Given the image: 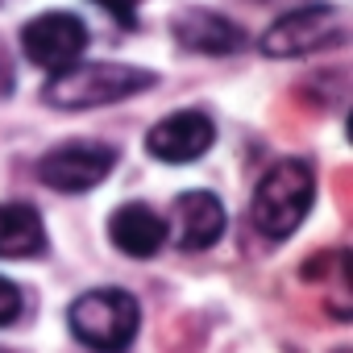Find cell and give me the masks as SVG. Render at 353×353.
<instances>
[{
  "instance_id": "8fae6325",
  "label": "cell",
  "mask_w": 353,
  "mask_h": 353,
  "mask_svg": "<svg viewBox=\"0 0 353 353\" xmlns=\"http://www.w3.org/2000/svg\"><path fill=\"white\" fill-rule=\"evenodd\" d=\"M46 250V225L30 204H0V258H38Z\"/></svg>"
},
{
  "instance_id": "9c48e42d",
  "label": "cell",
  "mask_w": 353,
  "mask_h": 353,
  "mask_svg": "<svg viewBox=\"0 0 353 353\" xmlns=\"http://www.w3.org/2000/svg\"><path fill=\"white\" fill-rule=\"evenodd\" d=\"M108 237L129 258H154L166 241V221L145 204H125L108 216Z\"/></svg>"
},
{
  "instance_id": "2e32d148",
  "label": "cell",
  "mask_w": 353,
  "mask_h": 353,
  "mask_svg": "<svg viewBox=\"0 0 353 353\" xmlns=\"http://www.w3.org/2000/svg\"><path fill=\"white\" fill-rule=\"evenodd\" d=\"M0 353H5V349H0Z\"/></svg>"
},
{
  "instance_id": "4fadbf2b",
  "label": "cell",
  "mask_w": 353,
  "mask_h": 353,
  "mask_svg": "<svg viewBox=\"0 0 353 353\" xmlns=\"http://www.w3.org/2000/svg\"><path fill=\"white\" fill-rule=\"evenodd\" d=\"M96 5H100V9H108L121 26H133V17H137V5H141V0H96Z\"/></svg>"
},
{
  "instance_id": "52a82bcc",
  "label": "cell",
  "mask_w": 353,
  "mask_h": 353,
  "mask_svg": "<svg viewBox=\"0 0 353 353\" xmlns=\"http://www.w3.org/2000/svg\"><path fill=\"white\" fill-rule=\"evenodd\" d=\"M212 141H216V125L208 112H196V108L170 112L145 133V150L158 162H196L200 154H208Z\"/></svg>"
},
{
  "instance_id": "ba28073f",
  "label": "cell",
  "mask_w": 353,
  "mask_h": 353,
  "mask_svg": "<svg viewBox=\"0 0 353 353\" xmlns=\"http://www.w3.org/2000/svg\"><path fill=\"white\" fill-rule=\"evenodd\" d=\"M170 34H174L179 46H188L196 54H233V50L245 46V34L229 17H221L212 9H188V13H179V17L170 21Z\"/></svg>"
},
{
  "instance_id": "7c38bea8",
  "label": "cell",
  "mask_w": 353,
  "mask_h": 353,
  "mask_svg": "<svg viewBox=\"0 0 353 353\" xmlns=\"http://www.w3.org/2000/svg\"><path fill=\"white\" fill-rule=\"evenodd\" d=\"M17 316H21V291L9 279H0V328H9Z\"/></svg>"
},
{
  "instance_id": "7a4b0ae2",
  "label": "cell",
  "mask_w": 353,
  "mask_h": 353,
  "mask_svg": "<svg viewBox=\"0 0 353 353\" xmlns=\"http://www.w3.org/2000/svg\"><path fill=\"white\" fill-rule=\"evenodd\" d=\"M312 200H316V174H312V166L299 162V158H283V162H274L258 179L250 216H254V225L266 237H287V233L299 229V221L307 216Z\"/></svg>"
},
{
  "instance_id": "6da1fadb",
  "label": "cell",
  "mask_w": 353,
  "mask_h": 353,
  "mask_svg": "<svg viewBox=\"0 0 353 353\" xmlns=\"http://www.w3.org/2000/svg\"><path fill=\"white\" fill-rule=\"evenodd\" d=\"M158 75L141 67H121V63H71L67 71H54V79L42 88V100L79 112V108H104L117 100H129L145 88H154Z\"/></svg>"
},
{
  "instance_id": "9a60e30c",
  "label": "cell",
  "mask_w": 353,
  "mask_h": 353,
  "mask_svg": "<svg viewBox=\"0 0 353 353\" xmlns=\"http://www.w3.org/2000/svg\"><path fill=\"white\" fill-rule=\"evenodd\" d=\"M336 353H349V349H336Z\"/></svg>"
},
{
  "instance_id": "5b68a950",
  "label": "cell",
  "mask_w": 353,
  "mask_h": 353,
  "mask_svg": "<svg viewBox=\"0 0 353 353\" xmlns=\"http://www.w3.org/2000/svg\"><path fill=\"white\" fill-rule=\"evenodd\" d=\"M112 166H117V150L112 145H104V141H67V145L50 150L38 162V174H42L46 188L75 196V192L96 188Z\"/></svg>"
},
{
  "instance_id": "30bf717a",
  "label": "cell",
  "mask_w": 353,
  "mask_h": 353,
  "mask_svg": "<svg viewBox=\"0 0 353 353\" xmlns=\"http://www.w3.org/2000/svg\"><path fill=\"white\" fill-rule=\"evenodd\" d=\"M174 216H179V245L192 250V254L216 245L221 233H225V208H221V200L212 192H188V196H179Z\"/></svg>"
},
{
  "instance_id": "3957f363",
  "label": "cell",
  "mask_w": 353,
  "mask_h": 353,
  "mask_svg": "<svg viewBox=\"0 0 353 353\" xmlns=\"http://www.w3.org/2000/svg\"><path fill=\"white\" fill-rule=\"evenodd\" d=\"M67 324H71L79 345H88L96 353H125L141 328V307L129 291L100 287V291H88L71 303Z\"/></svg>"
},
{
  "instance_id": "8992f818",
  "label": "cell",
  "mask_w": 353,
  "mask_h": 353,
  "mask_svg": "<svg viewBox=\"0 0 353 353\" xmlns=\"http://www.w3.org/2000/svg\"><path fill=\"white\" fill-rule=\"evenodd\" d=\"M21 50L34 67L67 71L88 50V26L75 13H42L21 30Z\"/></svg>"
},
{
  "instance_id": "5bb4252c",
  "label": "cell",
  "mask_w": 353,
  "mask_h": 353,
  "mask_svg": "<svg viewBox=\"0 0 353 353\" xmlns=\"http://www.w3.org/2000/svg\"><path fill=\"white\" fill-rule=\"evenodd\" d=\"M9 92H13V71H9L5 63H0V100H5Z\"/></svg>"
},
{
  "instance_id": "277c9868",
  "label": "cell",
  "mask_w": 353,
  "mask_h": 353,
  "mask_svg": "<svg viewBox=\"0 0 353 353\" xmlns=\"http://www.w3.org/2000/svg\"><path fill=\"white\" fill-rule=\"evenodd\" d=\"M341 42H345L341 13L328 9V5H307V9L283 13L262 34V54H270V59H303V54H316V50L341 46Z\"/></svg>"
}]
</instances>
